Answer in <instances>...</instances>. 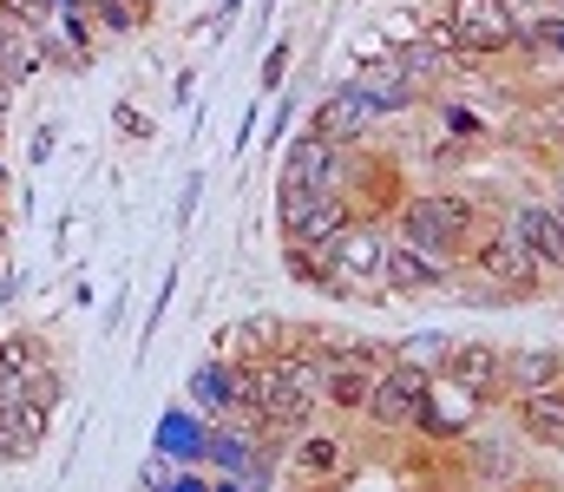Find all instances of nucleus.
<instances>
[{"instance_id": "obj_1", "label": "nucleus", "mask_w": 564, "mask_h": 492, "mask_svg": "<svg viewBox=\"0 0 564 492\" xmlns=\"http://www.w3.org/2000/svg\"><path fill=\"white\" fill-rule=\"evenodd\" d=\"M388 230L408 237V243H421L426 256H440V263L459 270L466 250H473V237L486 230V210H479L473 190H446V184H433V190H408V197L394 204Z\"/></svg>"}, {"instance_id": "obj_2", "label": "nucleus", "mask_w": 564, "mask_h": 492, "mask_svg": "<svg viewBox=\"0 0 564 492\" xmlns=\"http://www.w3.org/2000/svg\"><path fill=\"white\" fill-rule=\"evenodd\" d=\"M381 250H388V223L381 217H348L328 243H315V289L328 296H355V303H388L381 289Z\"/></svg>"}, {"instance_id": "obj_3", "label": "nucleus", "mask_w": 564, "mask_h": 492, "mask_svg": "<svg viewBox=\"0 0 564 492\" xmlns=\"http://www.w3.org/2000/svg\"><path fill=\"white\" fill-rule=\"evenodd\" d=\"M519 26L525 13L512 0H446L440 20H426V40H440L453 59H492V53H519Z\"/></svg>"}, {"instance_id": "obj_4", "label": "nucleus", "mask_w": 564, "mask_h": 492, "mask_svg": "<svg viewBox=\"0 0 564 492\" xmlns=\"http://www.w3.org/2000/svg\"><path fill=\"white\" fill-rule=\"evenodd\" d=\"M466 276H479V283H492L506 303H539L545 296V283H552V270L525 250V237L506 223V217H492L479 237H473V250H466V263H459Z\"/></svg>"}, {"instance_id": "obj_5", "label": "nucleus", "mask_w": 564, "mask_h": 492, "mask_svg": "<svg viewBox=\"0 0 564 492\" xmlns=\"http://www.w3.org/2000/svg\"><path fill=\"white\" fill-rule=\"evenodd\" d=\"M426 381H433V368H421V361H401V354H394V361L375 374V394H368L361 420H368L375 434H388V440L414 434V420H421V401H426Z\"/></svg>"}, {"instance_id": "obj_6", "label": "nucleus", "mask_w": 564, "mask_h": 492, "mask_svg": "<svg viewBox=\"0 0 564 492\" xmlns=\"http://www.w3.org/2000/svg\"><path fill=\"white\" fill-rule=\"evenodd\" d=\"M355 480V447L348 434H328V427H302L289 440V486L295 492H335Z\"/></svg>"}, {"instance_id": "obj_7", "label": "nucleus", "mask_w": 564, "mask_h": 492, "mask_svg": "<svg viewBox=\"0 0 564 492\" xmlns=\"http://www.w3.org/2000/svg\"><path fill=\"white\" fill-rule=\"evenodd\" d=\"M486 401L473 394V387H459V381H446V374H433L426 381V401H421V420H414V434H421L426 447H459L473 427H486Z\"/></svg>"}, {"instance_id": "obj_8", "label": "nucleus", "mask_w": 564, "mask_h": 492, "mask_svg": "<svg viewBox=\"0 0 564 492\" xmlns=\"http://www.w3.org/2000/svg\"><path fill=\"white\" fill-rule=\"evenodd\" d=\"M453 283H459V270H453V263L426 256L421 243H408V237H394V230H388V250H381V289H388V296L421 303V296H440V289H453Z\"/></svg>"}, {"instance_id": "obj_9", "label": "nucleus", "mask_w": 564, "mask_h": 492, "mask_svg": "<svg viewBox=\"0 0 564 492\" xmlns=\"http://www.w3.org/2000/svg\"><path fill=\"white\" fill-rule=\"evenodd\" d=\"M433 374H446V381L473 387L486 407H499V401H506V348H499V341H446V354H440V368H433Z\"/></svg>"}, {"instance_id": "obj_10", "label": "nucleus", "mask_w": 564, "mask_h": 492, "mask_svg": "<svg viewBox=\"0 0 564 492\" xmlns=\"http://www.w3.org/2000/svg\"><path fill=\"white\" fill-rule=\"evenodd\" d=\"M348 171H355V145H328L315 132H302L289 152H282V177L308 184V190H341L348 197Z\"/></svg>"}, {"instance_id": "obj_11", "label": "nucleus", "mask_w": 564, "mask_h": 492, "mask_svg": "<svg viewBox=\"0 0 564 492\" xmlns=\"http://www.w3.org/2000/svg\"><path fill=\"white\" fill-rule=\"evenodd\" d=\"M506 223L525 237V250L552 276H564V204L558 197H519V204H506Z\"/></svg>"}, {"instance_id": "obj_12", "label": "nucleus", "mask_w": 564, "mask_h": 492, "mask_svg": "<svg viewBox=\"0 0 564 492\" xmlns=\"http://www.w3.org/2000/svg\"><path fill=\"white\" fill-rule=\"evenodd\" d=\"M375 374H381V368H368V361L328 348V354H322V414L361 420V407H368V394H375Z\"/></svg>"}, {"instance_id": "obj_13", "label": "nucleus", "mask_w": 564, "mask_h": 492, "mask_svg": "<svg viewBox=\"0 0 564 492\" xmlns=\"http://www.w3.org/2000/svg\"><path fill=\"white\" fill-rule=\"evenodd\" d=\"M512 434L539 453H564V387L512 394Z\"/></svg>"}, {"instance_id": "obj_14", "label": "nucleus", "mask_w": 564, "mask_h": 492, "mask_svg": "<svg viewBox=\"0 0 564 492\" xmlns=\"http://www.w3.org/2000/svg\"><path fill=\"white\" fill-rule=\"evenodd\" d=\"M381 119L368 112V99L355 92V86H335L322 106H315V119H308V132L315 139H328V145H368V132H375Z\"/></svg>"}, {"instance_id": "obj_15", "label": "nucleus", "mask_w": 564, "mask_h": 492, "mask_svg": "<svg viewBox=\"0 0 564 492\" xmlns=\"http://www.w3.org/2000/svg\"><path fill=\"white\" fill-rule=\"evenodd\" d=\"M348 86L368 99V112H375V119H401V112H414V106L426 99V92L408 79V73H401V66H394V59H368Z\"/></svg>"}, {"instance_id": "obj_16", "label": "nucleus", "mask_w": 564, "mask_h": 492, "mask_svg": "<svg viewBox=\"0 0 564 492\" xmlns=\"http://www.w3.org/2000/svg\"><path fill=\"white\" fill-rule=\"evenodd\" d=\"M93 13L79 7V13H66V20H40L33 26V40H40V53H46V66H59V73H86L93 66Z\"/></svg>"}, {"instance_id": "obj_17", "label": "nucleus", "mask_w": 564, "mask_h": 492, "mask_svg": "<svg viewBox=\"0 0 564 492\" xmlns=\"http://www.w3.org/2000/svg\"><path fill=\"white\" fill-rule=\"evenodd\" d=\"M459 447H466V460H459V467H466V486H499V480H525V453H519L525 440H479V427H473V434H466Z\"/></svg>"}, {"instance_id": "obj_18", "label": "nucleus", "mask_w": 564, "mask_h": 492, "mask_svg": "<svg viewBox=\"0 0 564 492\" xmlns=\"http://www.w3.org/2000/svg\"><path fill=\"white\" fill-rule=\"evenodd\" d=\"M282 348H289V322L270 316V309H257V316H243V322H230L217 335L224 361H263V354H282Z\"/></svg>"}, {"instance_id": "obj_19", "label": "nucleus", "mask_w": 564, "mask_h": 492, "mask_svg": "<svg viewBox=\"0 0 564 492\" xmlns=\"http://www.w3.org/2000/svg\"><path fill=\"white\" fill-rule=\"evenodd\" d=\"M539 387H564V348H506V401L512 394H539Z\"/></svg>"}, {"instance_id": "obj_20", "label": "nucleus", "mask_w": 564, "mask_h": 492, "mask_svg": "<svg viewBox=\"0 0 564 492\" xmlns=\"http://www.w3.org/2000/svg\"><path fill=\"white\" fill-rule=\"evenodd\" d=\"M348 217H361V210H355L341 190H315V197L302 204V217L282 230V243H302V250H315V243H328V237H335Z\"/></svg>"}, {"instance_id": "obj_21", "label": "nucleus", "mask_w": 564, "mask_h": 492, "mask_svg": "<svg viewBox=\"0 0 564 492\" xmlns=\"http://www.w3.org/2000/svg\"><path fill=\"white\" fill-rule=\"evenodd\" d=\"M276 387H282V361L276 354H263V361H230V407L263 414V407L276 401Z\"/></svg>"}, {"instance_id": "obj_22", "label": "nucleus", "mask_w": 564, "mask_h": 492, "mask_svg": "<svg viewBox=\"0 0 564 492\" xmlns=\"http://www.w3.org/2000/svg\"><path fill=\"white\" fill-rule=\"evenodd\" d=\"M519 53H532V59H564V7H539V13H525V26H519Z\"/></svg>"}, {"instance_id": "obj_23", "label": "nucleus", "mask_w": 564, "mask_h": 492, "mask_svg": "<svg viewBox=\"0 0 564 492\" xmlns=\"http://www.w3.org/2000/svg\"><path fill=\"white\" fill-rule=\"evenodd\" d=\"M86 13H93V26H106V33H119V40H126V33H139V26H144V13H151V7H139V0H86Z\"/></svg>"}, {"instance_id": "obj_24", "label": "nucleus", "mask_w": 564, "mask_h": 492, "mask_svg": "<svg viewBox=\"0 0 564 492\" xmlns=\"http://www.w3.org/2000/svg\"><path fill=\"white\" fill-rule=\"evenodd\" d=\"M0 361H7V374H20V381H26V374H33L40 361H53V354H46V341H40V335H0Z\"/></svg>"}, {"instance_id": "obj_25", "label": "nucleus", "mask_w": 564, "mask_h": 492, "mask_svg": "<svg viewBox=\"0 0 564 492\" xmlns=\"http://www.w3.org/2000/svg\"><path fill=\"white\" fill-rule=\"evenodd\" d=\"M26 401H33L40 414H53V407L66 401V368H59V361H40V368L26 374Z\"/></svg>"}, {"instance_id": "obj_26", "label": "nucleus", "mask_w": 564, "mask_h": 492, "mask_svg": "<svg viewBox=\"0 0 564 492\" xmlns=\"http://www.w3.org/2000/svg\"><path fill=\"white\" fill-rule=\"evenodd\" d=\"M394 354L401 361H421V368H440V354H446V335H408V341H394Z\"/></svg>"}, {"instance_id": "obj_27", "label": "nucleus", "mask_w": 564, "mask_h": 492, "mask_svg": "<svg viewBox=\"0 0 564 492\" xmlns=\"http://www.w3.org/2000/svg\"><path fill=\"white\" fill-rule=\"evenodd\" d=\"M308 197H315V190H308V184H295V177H282V184H276V217H282V230L302 217V204H308Z\"/></svg>"}, {"instance_id": "obj_28", "label": "nucleus", "mask_w": 564, "mask_h": 492, "mask_svg": "<svg viewBox=\"0 0 564 492\" xmlns=\"http://www.w3.org/2000/svg\"><path fill=\"white\" fill-rule=\"evenodd\" d=\"M53 7H59V0H0V13H7V20H20V26L53 20Z\"/></svg>"}, {"instance_id": "obj_29", "label": "nucleus", "mask_w": 564, "mask_h": 492, "mask_svg": "<svg viewBox=\"0 0 564 492\" xmlns=\"http://www.w3.org/2000/svg\"><path fill=\"white\" fill-rule=\"evenodd\" d=\"M289 53H295L289 40H276V46L263 53V92H276V86H282V73H289Z\"/></svg>"}, {"instance_id": "obj_30", "label": "nucleus", "mask_w": 564, "mask_h": 492, "mask_svg": "<svg viewBox=\"0 0 564 492\" xmlns=\"http://www.w3.org/2000/svg\"><path fill=\"white\" fill-rule=\"evenodd\" d=\"M112 125H119V132H126V139H151V119H144V112H132V106H126V99H119V106H112Z\"/></svg>"}, {"instance_id": "obj_31", "label": "nucleus", "mask_w": 564, "mask_h": 492, "mask_svg": "<svg viewBox=\"0 0 564 492\" xmlns=\"http://www.w3.org/2000/svg\"><path fill=\"white\" fill-rule=\"evenodd\" d=\"M466 492H564L558 480H532V473H525V480H499V486H466Z\"/></svg>"}, {"instance_id": "obj_32", "label": "nucleus", "mask_w": 564, "mask_h": 492, "mask_svg": "<svg viewBox=\"0 0 564 492\" xmlns=\"http://www.w3.org/2000/svg\"><path fill=\"white\" fill-rule=\"evenodd\" d=\"M197 190H204V177L191 171V177H184V197H177V223H191V217H197Z\"/></svg>"}, {"instance_id": "obj_33", "label": "nucleus", "mask_w": 564, "mask_h": 492, "mask_svg": "<svg viewBox=\"0 0 564 492\" xmlns=\"http://www.w3.org/2000/svg\"><path fill=\"white\" fill-rule=\"evenodd\" d=\"M13 99H20V79H13V73H0V119L13 112Z\"/></svg>"}, {"instance_id": "obj_34", "label": "nucleus", "mask_w": 564, "mask_h": 492, "mask_svg": "<svg viewBox=\"0 0 564 492\" xmlns=\"http://www.w3.org/2000/svg\"><path fill=\"white\" fill-rule=\"evenodd\" d=\"M20 283H26V276H20V270H7V276H0V303H13V296H20Z\"/></svg>"}, {"instance_id": "obj_35", "label": "nucleus", "mask_w": 564, "mask_h": 492, "mask_svg": "<svg viewBox=\"0 0 564 492\" xmlns=\"http://www.w3.org/2000/svg\"><path fill=\"white\" fill-rule=\"evenodd\" d=\"M545 197H558V204H564V164L552 171V190H545Z\"/></svg>"}, {"instance_id": "obj_36", "label": "nucleus", "mask_w": 564, "mask_h": 492, "mask_svg": "<svg viewBox=\"0 0 564 492\" xmlns=\"http://www.w3.org/2000/svg\"><path fill=\"white\" fill-rule=\"evenodd\" d=\"M237 7H243V0H224V7H217V20H237Z\"/></svg>"}, {"instance_id": "obj_37", "label": "nucleus", "mask_w": 564, "mask_h": 492, "mask_svg": "<svg viewBox=\"0 0 564 492\" xmlns=\"http://www.w3.org/2000/svg\"><path fill=\"white\" fill-rule=\"evenodd\" d=\"M512 7H519V13H539V7H552V0H512Z\"/></svg>"}, {"instance_id": "obj_38", "label": "nucleus", "mask_w": 564, "mask_h": 492, "mask_svg": "<svg viewBox=\"0 0 564 492\" xmlns=\"http://www.w3.org/2000/svg\"><path fill=\"white\" fill-rule=\"evenodd\" d=\"M7 237H13V223H7V210H0V250H7Z\"/></svg>"}, {"instance_id": "obj_39", "label": "nucleus", "mask_w": 564, "mask_h": 492, "mask_svg": "<svg viewBox=\"0 0 564 492\" xmlns=\"http://www.w3.org/2000/svg\"><path fill=\"white\" fill-rule=\"evenodd\" d=\"M0 152H7V119H0Z\"/></svg>"}, {"instance_id": "obj_40", "label": "nucleus", "mask_w": 564, "mask_h": 492, "mask_svg": "<svg viewBox=\"0 0 564 492\" xmlns=\"http://www.w3.org/2000/svg\"><path fill=\"white\" fill-rule=\"evenodd\" d=\"M139 7H151V0H139Z\"/></svg>"}, {"instance_id": "obj_41", "label": "nucleus", "mask_w": 564, "mask_h": 492, "mask_svg": "<svg viewBox=\"0 0 564 492\" xmlns=\"http://www.w3.org/2000/svg\"><path fill=\"white\" fill-rule=\"evenodd\" d=\"M552 7H564V0H552Z\"/></svg>"}]
</instances>
